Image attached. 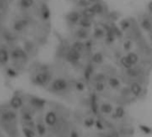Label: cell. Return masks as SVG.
I'll return each instance as SVG.
<instances>
[{
    "label": "cell",
    "mask_w": 152,
    "mask_h": 137,
    "mask_svg": "<svg viewBox=\"0 0 152 137\" xmlns=\"http://www.w3.org/2000/svg\"><path fill=\"white\" fill-rule=\"evenodd\" d=\"M50 89L55 92H63L69 89V83L64 78H57L52 82Z\"/></svg>",
    "instance_id": "cell-1"
},
{
    "label": "cell",
    "mask_w": 152,
    "mask_h": 137,
    "mask_svg": "<svg viewBox=\"0 0 152 137\" xmlns=\"http://www.w3.org/2000/svg\"><path fill=\"white\" fill-rule=\"evenodd\" d=\"M82 58V53L78 52L70 48L69 50L65 54V59L72 65H77Z\"/></svg>",
    "instance_id": "cell-2"
},
{
    "label": "cell",
    "mask_w": 152,
    "mask_h": 137,
    "mask_svg": "<svg viewBox=\"0 0 152 137\" xmlns=\"http://www.w3.org/2000/svg\"><path fill=\"white\" fill-rule=\"evenodd\" d=\"M82 17V15L81 14V12L72 11L66 15V21H67L71 25H77V24H79V23H80Z\"/></svg>",
    "instance_id": "cell-3"
},
{
    "label": "cell",
    "mask_w": 152,
    "mask_h": 137,
    "mask_svg": "<svg viewBox=\"0 0 152 137\" xmlns=\"http://www.w3.org/2000/svg\"><path fill=\"white\" fill-rule=\"evenodd\" d=\"M50 74L47 72H42L38 73L34 78V83L38 85H45L49 83L50 81Z\"/></svg>",
    "instance_id": "cell-4"
},
{
    "label": "cell",
    "mask_w": 152,
    "mask_h": 137,
    "mask_svg": "<svg viewBox=\"0 0 152 137\" xmlns=\"http://www.w3.org/2000/svg\"><path fill=\"white\" fill-rule=\"evenodd\" d=\"M89 104H90V109L94 115H98L99 111V106L98 103V96L95 92H92L89 96Z\"/></svg>",
    "instance_id": "cell-5"
},
{
    "label": "cell",
    "mask_w": 152,
    "mask_h": 137,
    "mask_svg": "<svg viewBox=\"0 0 152 137\" xmlns=\"http://www.w3.org/2000/svg\"><path fill=\"white\" fill-rule=\"evenodd\" d=\"M129 89H130L131 93H132V94L134 96V97H139V96L141 95L142 91H143V89H142L141 84L139 83V82H136V81L131 83Z\"/></svg>",
    "instance_id": "cell-6"
},
{
    "label": "cell",
    "mask_w": 152,
    "mask_h": 137,
    "mask_svg": "<svg viewBox=\"0 0 152 137\" xmlns=\"http://www.w3.org/2000/svg\"><path fill=\"white\" fill-rule=\"evenodd\" d=\"M74 35L76 37V39L78 40H82V41H85L87 40L88 39H89V30L86 29H83L79 27L74 32Z\"/></svg>",
    "instance_id": "cell-7"
},
{
    "label": "cell",
    "mask_w": 152,
    "mask_h": 137,
    "mask_svg": "<svg viewBox=\"0 0 152 137\" xmlns=\"http://www.w3.org/2000/svg\"><path fill=\"white\" fill-rule=\"evenodd\" d=\"M91 36H92V38L96 40L105 39L106 30L104 28H103V26H96L92 30V34H91Z\"/></svg>",
    "instance_id": "cell-8"
},
{
    "label": "cell",
    "mask_w": 152,
    "mask_h": 137,
    "mask_svg": "<svg viewBox=\"0 0 152 137\" xmlns=\"http://www.w3.org/2000/svg\"><path fill=\"white\" fill-rule=\"evenodd\" d=\"M139 26L144 32H152V20L149 17H143L139 22Z\"/></svg>",
    "instance_id": "cell-9"
},
{
    "label": "cell",
    "mask_w": 152,
    "mask_h": 137,
    "mask_svg": "<svg viewBox=\"0 0 152 137\" xmlns=\"http://www.w3.org/2000/svg\"><path fill=\"white\" fill-rule=\"evenodd\" d=\"M45 122L47 126H53L57 124V116L54 111H49L47 112L46 116H45Z\"/></svg>",
    "instance_id": "cell-10"
},
{
    "label": "cell",
    "mask_w": 152,
    "mask_h": 137,
    "mask_svg": "<svg viewBox=\"0 0 152 137\" xmlns=\"http://www.w3.org/2000/svg\"><path fill=\"white\" fill-rule=\"evenodd\" d=\"M90 61L94 65H102L105 61V57L102 52H95L91 55Z\"/></svg>",
    "instance_id": "cell-11"
},
{
    "label": "cell",
    "mask_w": 152,
    "mask_h": 137,
    "mask_svg": "<svg viewBox=\"0 0 152 137\" xmlns=\"http://www.w3.org/2000/svg\"><path fill=\"white\" fill-rule=\"evenodd\" d=\"M90 7H91V9L93 10V12L95 13L96 15H103L105 13V7L100 1L91 4Z\"/></svg>",
    "instance_id": "cell-12"
},
{
    "label": "cell",
    "mask_w": 152,
    "mask_h": 137,
    "mask_svg": "<svg viewBox=\"0 0 152 137\" xmlns=\"http://www.w3.org/2000/svg\"><path fill=\"white\" fill-rule=\"evenodd\" d=\"M79 27L86 29V30H89L93 27V21L92 19H89V18H85V17H82V19L79 23Z\"/></svg>",
    "instance_id": "cell-13"
},
{
    "label": "cell",
    "mask_w": 152,
    "mask_h": 137,
    "mask_svg": "<svg viewBox=\"0 0 152 137\" xmlns=\"http://www.w3.org/2000/svg\"><path fill=\"white\" fill-rule=\"evenodd\" d=\"M93 73H94V67L91 64H89L84 68L83 72V76L86 81H89L93 78Z\"/></svg>",
    "instance_id": "cell-14"
},
{
    "label": "cell",
    "mask_w": 152,
    "mask_h": 137,
    "mask_svg": "<svg viewBox=\"0 0 152 137\" xmlns=\"http://www.w3.org/2000/svg\"><path fill=\"white\" fill-rule=\"evenodd\" d=\"M30 102V104H32V106H33L34 108H37V109H42L46 104L45 99H40V98H37V97L32 98Z\"/></svg>",
    "instance_id": "cell-15"
},
{
    "label": "cell",
    "mask_w": 152,
    "mask_h": 137,
    "mask_svg": "<svg viewBox=\"0 0 152 137\" xmlns=\"http://www.w3.org/2000/svg\"><path fill=\"white\" fill-rule=\"evenodd\" d=\"M126 73L130 78H138L139 75H141V70L135 66H132V68H130V69H127Z\"/></svg>",
    "instance_id": "cell-16"
},
{
    "label": "cell",
    "mask_w": 152,
    "mask_h": 137,
    "mask_svg": "<svg viewBox=\"0 0 152 137\" xmlns=\"http://www.w3.org/2000/svg\"><path fill=\"white\" fill-rule=\"evenodd\" d=\"M50 9L46 4H43L40 7V15L44 21H47L50 18Z\"/></svg>",
    "instance_id": "cell-17"
},
{
    "label": "cell",
    "mask_w": 152,
    "mask_h": 137,
    "mask_svg": "<svg viewBox=\"0 0 152 137\" xmlns=\"http://www.w3.org/2000/svg\"><path fill=\"white\" fill-rule=\"evenodd\" d=\"M71 48L74 49V50L80 52V53H82L83 51H85V44H84V41H82V40H75L72 43L71 45Z\"/></svg>",
    "instance_id": "cell-18"
},
{
    "label": "cell",
    "mask_w": 152,
    "mask_h": 137,
    "mask_svg": "<svg viewBox=\"0 0 152 137\" xmlns=\"http://www.w3.org/2000/svg\"><path fill=\"white\" fill-rule=\"evenodd\" d=\"M107 83H108V85L110 86L112 89H114V90H117L121 87V82L117 77H114V76L108 77Z\"/></svg>",
    "instance_id": "cell-19"
},
{
    "label": "cell",
    "mask_w": 152,
    "mask_h": 137,
    "mask_svg": "<svg viewBox=\"0 0 152 137\" xmlns=\"http://www.w3.org/2000/svg\"><path fill=\"white\" fill-rule=\"evenodd\" d=\"M114 109H113V106L110 103H102L99 106V111L101 112L102 114H105V115H109L111 114L113 112Z\"/></svg>",
    "instance_id": "cell-20"
},
{
    "label": "cell",
    "mask_w": 152,
    "mask_h": 137,
    "mask_svg": "<svg viewBox=\"0 0 152 137\" xmlns=\"http://www.w3.org/2000/svg\"><path fill=\"white\" fill-rule=\"evenodd\" d=\"M127 58H129L130 62L132 63V65L133 66H135L139 64V56L136 53V52H132V51H130L127 53Z\"/></svg>",
    "instance_id": "cell-21"
},
{
    "label": "cell",
    "mask_w": 152,
    "mask_h": 137,
    "mask_svg": "<svg viewBox=\"0 0 152 137\" xmlns=\"http://www.w3.org/2000/svg\"><path fill=\"white\" fill-rule=\"evenodd\" d=\"M22 99L20 98V97H18V96H14L11 99V101H10V105H11V107L14 109H20L22 106Z\"/></svg>",
    "instance_id": "cell-22"
},
{
    "label": "cell",
    "mask_w": 152,
    "mask_h": 137,
    "mask_svg": "<svg viewBox=\"0 0 152 137\" xmlns=\"http://www.w3.org/2000/svg\"><path fill=\"white\" fill-rule=\"evenodd\" d=\"M81 14L82 15V17H85V18H89V19H93V18L96 16L95 13L93 12V10L91 9L90 5L88 7H85V8H82V11H81Z\"/></svg>",
    "instance_id": "cell-23"
},
{
    "label": "cell",
    "mask_w": 152,
    "mask_h": 137,
    "mask_svg": "<svg viewBox=\"0 0 152 137\" xmlns=\"http://www.w3.org/2000/svg\"><path fill=\"white\" fill-rule=\"evenodd\" d=\"M119 28L122 32H127L132 28V22L129 19H123L120 21Z\"/></svg>",
    "instance_id": "cell-24"
},
{
    "label": "cell",
    "mask_w": 152,
    "mask_h": 137,
    "mask_svg": "<svg viewBox=\"0 0 152 137\" xmlns=\"http://www.w3.org/2000/svg\"><path fill=\"white\" fill-rule=\"evenodd\" d=\"M16 118V114L14 111H5L2 114V120L5 122L13 121Z\"/></svg>",
    "instance_id": "cell-25"
},
{
    "label": "cell",
    "mask_w": 152,
    "mask_h": 137,
    "mask_svg": "<svg viewBox=\"0 0 152 137\" xmlns=\"http://www.w3.org/2000/svg\"><path fill=\"white\" fill-rule=\"evenodd\" d=\"M125 116V109L124 107L122 106H118V107L114 109V114H113V117L116 118V119H121Z\"/></svg>",
    "instance_id": "cell-26"
},
{
    "label": "cell",
    "mask_w": 152,
    "mask_h": 137,
    "mask_svg": "<svg viewBox=\"0 0 152 137\" xmlns=\"http://www.w3.org/2000/svg\"><path fill=\"white\" fill-rule=\"evenodd\" d=\"M119 62H120V65L126 70L130 69V68H132L133 66L132 65V63L130 62L129 58H127V56H122V57L120 58V59H119Z\"/></svg>",
    "instance_id": "cell-27"
},
{
    "label": "cell",
    "mask_w": 152,
    "mask_h": 137,
    "mask_svg": "<svg viewBox=\"0 0 152 137\" xmlns=\"http://www.w3.org/2000/svg\"><path fill=\"white\" fill-rule=\"evenodd\" d=\"M9 60V54L4 48H0V64H5Z\"/></svg>",
    "instance_id": "cell-28"
},
{
    "label": "cell",
    "mask_w": 152,
    "mask_h": 137,
    "mask_svg": "<svg viewBox=\"0 0 152 137\" xmlns=\"http://www.w3.org/2000/svg\"><path fill=\"white\" fill-rule=\"evenodd\" d=\"M95 123H96V119L94 117H87L85 118L83 121V124L85 127L87 128H90L92 126H95Z\"/></svg>",
    "instance_id": "cell-29"
},
{
    "label": "cell",
    "mask_w": 152,
    "mask_h": 137,
    "mask_svg": "<svg viewBox=\"0 0 152 137\" xmlns=\"http://www.w3.org/2000/svg\"><path fill=\"white\" fill-rule=\"evenodd\" d=\"M93 81L95 83L97 82H102V83H105V81L107 80V76H106V74L105 73H97L95 74V75L93 76Z\"/></svg>",
    "instance_id": "cell-30"
},
{
    "label": "cell",
    "mask_w": 152,
    "mask_h": 137,
    "mask_svg": "<svg viewBox=\"0 0 152 137\" xmlns=\"http://www.w3.org/2000/svg\"><path fill=\"white\" fill-rule=\"evenodd\" d=\"M132 46H133V42H132V40L131 39H127L123 42V48H124V49L125 51L130 52Z\"/></svg>",
    "instance_id": "cell-31"
},
{
    "label": "cell",
    "mask_w": 152,
    "mask_h": 137,
    "mask_svg": "<svg viewBox=\"0 0 152 137\" xmlns=\"http://www.w3.org/2000/svg\"><path fill=\"white\" fill-rule=\"evenodd\" d=\"M24 57H25V54H24V52L22 49H15L14 51L12 52V58H14L15 59H19Z\"/></svg>",
    "instance_id": "cell-32"
},
{
    "label": "cell",
    "mask_w": 152,
    "mask_h": 137,
    "mask_svg": "<svg viewBox=\"0 0 152 137\" xmlns=\"http://www.w3.org/2000/svg\"><path fill=\"white\" fill-rule=\"evenodd\" d=\"M94 88L95 91H98V92H103L106 89V85L105 83H102V82H97L94 84Z\"/></svg>",
    "instance_id": "cell-33"
},
{
    "label": "cell",
    "mask_w": 152,
    "mask_h": 137,
    "mask_svg": "<svg viewBox=\"0 0 152 137\" xmlns=\"http://www.w3.org/2000/svg\"><path fill=\"white\" fill-rule=\"evenodd\" d=\"M20 5L24 8H30L34 5V0H20Z\"/></svg>",
    "instance_id": "cell-34"
},
{
    "label": "cell",
    "mask_w": 152,
    "mask_h": 137,
    "mask_svg": "<svg viewBox=\"0 0 152 137\" xmlns=\"http://www.w3.org/2000/svg\"><path fill=\"white\" fill-rule=\"evenodd\" d=\"M23 134L25 137H35V133L32 128L29 127H23Z\"/></svg>",
    "instance_id": "cell-35"
},
{
    "label": "cell",
    "mask_w": 152,
    "mask_h": 137,
    "mask_svg": "<svg viewBox=\"0 0 152 137\" xmlns=\"http://www.w3.org/2000/svg\"><path fill=\"white\" fill-rule=\"evenodd\" d=\"M36 128H37V132L39 135H44L46 134V126H44L43 124H38L37 126H36Z\"/></svg>",
    "instance_id": "cell-36"
},
{
    "label": "cell",
    "mask_w": 152,
    "mask_h": 137,
    "mask_svg": "<svg viewBox=\"0 0 152 137\" xmlns=\"http://www.w3.org/2000/svg\"><path fill=\"white\" fill-rule=\"evenodd\" d=\"M139 129H141V132L144 133L145 134H152V129L149 126H146V124H141V126H139Z\"/></svg>",
    "instance_id": "cell-37"
},
{
    "label": "cell",
    "mask_w": 152,
    "mask_h": 137,
    "mask_svg": "<svg viewBox=\"0 0 152 137\" xmlns=\"http://www.w3.org/2000/svg\"><path fill=\"white\" fill-rule=\"evenodd\" d=\"M74 86H75L76 91H80V92H82V91L85 90V84H84L82 82H80V81H78V82H76L75 84H74Z\"/></svg>",
    "instance_id": "cell-38"
},
{
    "label": "cell",
    "mask_w": 152,
    "mask_h": 137,
    "mask_svg": "<svg viewBox=\"0 0 152 137\" xmlns=\"http://www.w3.org/2000/svg\"><path fill=\"white\" fill-rule=\"evenodd\" d=\"M77 5H79V7H81L82 8H85V7H89L91 4H90V2L89 1V0H78Z\"/></svg>",
    "instance_id": "cell-39"
},
{
    "label": "cell",
    "mask_w": 152,
    "mask_h": 137,
    "mask_svg": "<svg viewBox=\"0 0 152 137\" xmlns=\"http://www.w3.org/2000/svg\"><path fill=\"white\" fill-rule=\"evenodd\" d=\"M84 44H85V50H90L91 48L93 47V40L91 39H88L87 40L84 41Z\"/></svg>",
    "instance_id": "cell-40"
},
{
    "label": "cell",
    "mask_w": 152,
    "mask_h": 137,
    "mask_svg": "<svg viewBox=\"0 0 152 137\" xmlns=\"http://www.w3.org/2000/svg\"><path fill=\"white\" fill-rule=\"evenodd\" d=\"M24 27H25V23H24L23 21H18L15 24H14V29L16 30H22Z\"/></svg>",
    "instance_id": "cell-41"
},
{
    "label": "cell",
    "mask_w": 152,
    "mask_h": 137,
    "mask_svg": "<svg viewBox=\"0 0 152 137\" xmlns=\"http://www.w3.org/2000/svg\"><path fill=\"white\" fill-rule=\"evenodd\" d=\"M95 127L97 129H99V130H104L105 129V126H104V124H103V122L99 119L98 120H96V123H95Z\"/></svg>",
    "instance_id": "cell-42"
},
{
    "label": "cell",
    "mask_w": 152,
    "mask_h": 137,
    "mask_svg": "<svg viewBox=\"0 0 152 137\" xmlns=\"http://www.w3.org/2000/svg\"><path fill=\"white\" fill-rule=\"evenodd\" d=\"M22 118H23V120L24 121H26V122H30L32 120V115H30V113H28V112H25V113H23L22 115Z\"/></svg>",
    "instance_id": "cell-43"
},
{
    "label": "cell",
    "mask_w": 152,
    "mask_h": 137,
    "mask_svg": "<svg viewBox=\"0 0 152 137\" xmlns=\"http://www.w3.org/2000/svg\"><path fill=\"white\" fill-rule=\"evenodd\" d=\"M7 73H8V75L11 76V77H15L17 75V73L14 69H8L7 70Z\"/></svg>",
    "instance_id": "cell-44"
},
{
    "label": "cell",
    "mask_w": 152,
    "mask_h": 137,
    "mask_svg": "<svg viewBox=\"0 0 152 137\" xmlns=\"http://www.w3.org/2000/svg\"><path fill=\"white\" fill-rule=\"evenodd\" d=\"M70 137H80V136H79V134H78L77 131L72 130L71 133H70Z\"/></svg>",
    "instance_id": "cell-45"
},
{
    "label": "cell",
    "mask_w": 152,
    "mask_h": 137,
    "mask_svg": "<svg viewBox=\"0 0 152 137\" xmlns=\"http://www.w3.org/2000/svg\"><path fill=\"white\" fill-rule=\"evenodd\" d=\"M147 8H148V11L149 12V13H150V14H152V0H151V1H149V2Z\"/></svg>",
    "instance_id": "cell-46"
},
{
    "label": "cell",
    "mask_w": 152,
    "mask_h": 137,
    "mask_svg": "<svg viewBox=\"0 0 152 137\" xmlns=\"http://www.w3.org/2000/svg\"><path fill=\"white\" fill-rule=\"evenodd\" d=\"M89 1L90 2V4H93V3H96V2H99V0H89Z\"/></svg>",
    "instance_id": "cell-47"
},
{
    "label": "cell",
    "mask_w": 152,
    "mask_h": 137,
    "mask_svg": "<svg viewBox=\"0 0 152 137\" xmlns=\"http://www.w3.org/2000/svg\"><path fill=\"white\" fill-rule=\"evenodd\" d=\"M106 137H114V136H113V134H107Z\"/></svg>",
    "instance_id": "cell-48"
}]
</instances>
